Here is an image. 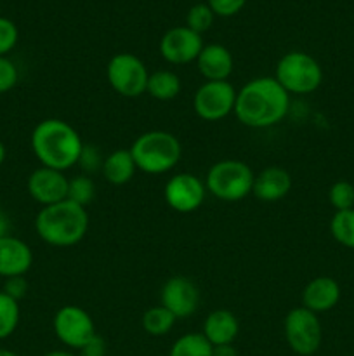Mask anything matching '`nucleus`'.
Wrapping results in <instances>:
<instances>
[{"label": "nucleus", "mask_w": 354, "mask_h": 356, "mask_svg": "<svg viewBox=\"0 0 354 356\" xmlns=\"http://www.w3.org/2000/svg\"><path fill=\"white\" fill-rule=\"evenodd\" d=\"M328 200L335 212L354 209V184L349 181H337L330 186Z\"/></svg>", "instance_id": "28"}, {"label": "nucleus", "mask_w": 354, "mask_h": 356, "mask_svg": "<svg viewBox=\"0 0 354 356\" xmlns=\"http://www.w3.org/2000/svg\"><path fill=\"white\" fill-rule=\"evenodd\" d=\"M89 229L87 209L71 200H62L38 211L35 232L52 247H73L82 242Z\"/></svg>", "instance_id": "3"}, {"label": "nucleus", "mask_w": 354, "mask_h": 356, "mask_svg": "<svg viewBox=\"0 0 354 356\" xmlns=\"http://www.w3.org/2000/svg\"><path fill=\"white\" fill-rule=\"evenodd\" d=\"M214 17L215 14L208 3H196V6H193L187 10L186 26L201 35L207 30H210V26L214 24Z\"/></svg>", "instance_id": "27"}, {"label": "nucleus", "mask_w": 354, "mask_h": 356, "mask_svg": "<svg viewBox=\"0 0 354 356\" xmlns=\"http://www.w3.org/2000/svg\"><path fill=\"white\" fill-rule=\"evenodd\" d=\"M135 170H137V167H135L134 156H132L130 149L120 148L111 152L110 155L104 159L101 172H103L104 179H106L108 183L115 184V186H124V184L130 183Z\"/></svg>", "instance_id": "20"}, {"label": "nucleus", "mask_w": 354, "mask_h": 356, "mask_svg": "<svg viewBox=\"0 0 354 356\" xmlns=\"http://www.w3.org/2000/svg\"><path fill=\"white\" fill-rule=\"evenodd\" d=\"M212 346L201 332H189L180 336L170 348L169 356H212Z\"/></svg>", "instance_id": "23"}, {"label": "nucleus", "mask_w": 354, "mask_h": 356, "mask_svg": "<svg viewBox=\"0 0 354 356\" xmlns=\"http://www.w3.org/2000/svg\"><path fill=\"white\" fill-rule=\"evenodd\" d=\"M33 264V252L21 238L7 235L0 238V277H24Z\"/></svg>", "instance_id": "15"}, {"label": "nucleus", "mask_w": 354, "mask_h": 356, "mask_svg": "<svg viewBox=\"0 0 354 356\" xmlns=\"http://www.w3.org/2000/svg\"><path fill=\"white\" fill-rule=\"evenodd\" d=\"M290 110V94L274 76H259L246 82L236 94L235 115L243 125L267 129L280 124Z\"/></svg>", "instance_id": "1"}, {"label": "nucleus", "mask_w": 354, "mask_h": 356, "mask_svg": "<svg viewBox=\"0 0 354 356\" xmlns=\"http://www.w3.org/2000/svg\"><path fill=\"white\" fill-rule=\"evenodd\" d=\"M0 356H19V355L14 353V351L10 350H6V348H0Z\"/></svg>", "instance_id": "39"}, {"label": "nucleus", "mask_w": 354, "mask_h": 356, "mask_svg": "<svg viewBox=\"0 0 354 356\" xmlns=\"http://www.w3.org/2000/svg\"><path fill=\"white\" fill-rule=\"evenodd\" d=\"M212 356H238L233 344H224V346H214Z\"/></svg>", "instance_id": "35"}, {"label": "nucleus", "mask_w": 354, "mask_h": 356, "mask_svg": "<svg viewBox=\"0 0 354 356\" xmlns=\"http://www.w3.org/2000/svg\"><path fill=\"white\" fill-rule=\"evenodd\" d=\"M176 322H177L176 316H174L169 309L163 308L162 305L146 309L141 320L144 332L153 337L167 336V334L174 329Z\"/></svg>", "instance_id": "22"}, {"label": "nucleus", "mask_w": 354, "mask_h": 356, "mask_svg": "<svg viewBox=\"0 0 354 356\" xmlns=\"http://www.w3.org/2000/svg\"><path fill=\"white\" fill-rule=\"evenodd\" d=\"M203 49L201 35L184 26L170 28L160 40V54L170 65H189L196 61Z\"/></svg>", "instance_id": "12"}, {"label": "nucleus", "mask_w": 354, "mask_h": 356, "mask_svg": "<svg viewBox=\"0 0 354 356\" xmlns=\"http://www.w3.org/2000/svg\"><path fill=\"white\" fill-rule=\"evenodd\" d=\"M19 40L17 26L7 17L0 16V56H7Z\"/></svg>", "instance_id": "29"}, {"label": "nucleus", "mask_w": 354, "mask_h": 356, "mask_svg": "<svg viewBox=\"0 0 354 356\" xmlns=\"http://www.w3.org/2000/svg\"><path fill=\"white\" fill-rule=\"evenodd\" d=\"M108 355V344L99 334L92 337L87 344H83L78 350V356H106Z\"/></svg>", "instance_id": "34"}, {"label": "nucleus", "mask_w": 354, "mask_h": 356, "mask_svg": "<svg viewBox=\"0 0 354 356\" xmlns=\"http://www.w3.org/2000/svg\"><path fill=\"white\" fill-rule=\"evenodd\" d=\"M146 92L156 101H172L180 92V79L170 70H156L149 73Z\"/></svg>", "instance_id": "21"}, {"label": "nucleus", "mask_w": 354, "mask_h": 356, "mask_svg": "<svg viewBox=\"0 0 354 356\" xmlns=\"http://www.w3.org/2000/svg\"><path fill=\"white\" fill-rule=\"evenodd\" d=\"M201 334L212 346L233 344L239 334L238 318L229 309H215L205 318Z\"/></svg>", "instance_id": "19"}, {"label": "nucleus", "mask_w": 354, "mask_h": 356, "mask_svg": "<svg viewBox=\"0 0 354 356\" xmlns=\"http://www.w3.org/2000/svg\"><path fill=\"white\" fill-rule=\"evenodd\" d=\"M253 177L248 165L242 160L226 159L215 162L205 177V188L222 202H239L252 193Z\"/></svg>", "instance_id": "5"}, {"label": "nucleus", "mask_w": 354, "mask_h": 356, "mask_svg": "<svg viewBox=\"0 0 354 356\" xmlns=\"http://www.w3.org/2000/svg\"><path fill=\"white\" fill-rule=\"evenodd\" d=\"M137 170L151 176L170 172L183 156L177 136L167 131H148L134 139L130 148Z\"/></svg>", "instance_id": "4"}, {"label": "nucleus", "mask_w": 354, "mask_h": 356, "mask_svg": "<svg viewBox=\"0 0 354 356\" xmlns=\"http://www.w3.org/2000/svg\"><path fill=\"white\" fill-rule=\"evenodd\" d=\"M274 79L288 94H311L323 82L321 65L311 54L290 51L283 54L274 70Z\"/></svg>", "instance_id": "6"}, {"label": "nucleus", "mask_w": 354, "mask_h": 356, "mask_svg": "<svg viewBox=\"0 0 354 356\" xmlns=\"http://www.w3.org/2000/svg\"><path fill=\"white\" fill-rule=\"evenodd\" d=\"M330 233L337 243L354 250V209L335 212L330 221Z\"/></svg>", "instance_id": "24"}, {"label": "nucleus", "mask_w": 354, "mask_h": 356, "mask_svg": "<svg viewBox=\"0 0 354 356\" xmlns=\"http://www.w3.org/2000/svg\"><path fill=\"white\" fill-rule=\"evenodd\" d=\"M207 195L205 183L189 172H179L167 181L163 197L167 205L179 214H189L201 207Z\"/></svg>", "instance_id": "11"}, {"label": "nucleus", "mask_w": 354, "mask_h": 356, "mask_svg": "<svg viewBox=\"0 0 354 356\" xmlns=\"http://www.w3.org/2000/svg\"><path fill=\"white\" fill-rule=\"evenodd\" d=\"M6 156H7V149H6V146H3V143L0 141V165L6 162Z\"/></svg>", "instance_id": "38"}, {"label": "nucleus", "mask_w": 354, "mask_h": 356, "mask_svg": "<svg viewBox=\"0 0 354 356\" xmlns=\"http://www.w3.org/2000/svg\"><path fill=\"white\" fill-rule=\"evenodd\" d=\"M106 79L121 97H139L146 92L149 73L144 63L130 52H118L108 61Z\"/></svg>", "instance_id": "7"}, {"label": "nucleus", "mask_w": 354, "mask_h": 356, "mask_svg": "<svg viewBox=\"0 0 354 356\" xmlns=\"http://www.w3.org/2000/svg\"><path fill=\"white\" fill-rule=\"evenodd\" d=\"M104 159L101 156V152L92 145H83L82 153H80V159L76 165L83 170L85 174L97 172V170L103 169Z\"/></svg>", "instance_id": "30"}, {"label": "nucleus", "mask_w": 354, "mask_h": 356, "mask_svg": "<svg viewBox=\"0 0 354 356\" xmlns=\"http://www.w3.org/2000/svg\"><path fill=\"white\" fill-rule=\"evenodd\" d=\"M285 339L294 353L311 356L319 350L323 341V329L318 315L304 306L290 309L283 322Z\"/></svg>", "instance_id": "8"}, {"label": "nucleus", "mask_w": 354, "mask_h": 356, "mask_svg": "<svg viewBox=\"0 0 354 356\" xmlns=\"http://www.w3.org/2000/svg\"><path fill=\"white\" fill-rule=\"evenodd\" d=\"M52 327H54L56 337L65 346L76 351L97 334L92 316L75 305H66L59 308L52 320Z\"/></svg>", "instance_id": "10"}, {"label": "nucleus", "mask_w": 354, "mask_h": 356, "mask_svg": "<svg viewBox=\"0 0 354 356\" xmlns=\"http://www.w3.org/2000/svg\"><path fill=\"white\" fill-rule=\"evenodd\" d=\"M44 356H78V355L71 353V351H66V350H54V351H49V353H45Z\"/></svg>", "instance_id": "37"}, {"label": "nucleus", "mask_w": 354, "mask_h": 356, "mask_svg": "<svg viewBox=\"0 0 354 356\" xmlns=\"http://www.w3.org/2000/svg\"><path fill=\"white\" fill-rule=\"evenodd\" d=\"M160 305L169 309L177 320L194 315L200 306V291L186 277H170L160 291Z\"/></svg>", "instance_id": "13"}, {"label": "nucleus", "mask_w": 354, "mask_h": 356, "mask_svg": "<svg viewBox=\"0 0 354 356\" xmlns=\"http://www.w3.org/2000/svg\"><path fill=\"white\" fill-rule=\"evenodd\" d=\"M68 183L69 179L65 172L40 165L30 174L26 188L30 197L37 204L47 207L68 198Z\"/></svg>", "instance_id": "14"}, {"label": "nucleus", "mask_w": 354, "mask_h": 356, "mask_svg": "<svg viewBox=\"0 0 354 356\" xmlns=\"http://www.w3.org/2000/svg\"><path fill=\"white\" fill-rule=\"evenodd\" d=\"M292 190V176L280 165H269L253 177L252 195L262 202H278Z\"/></svg>", "instance_id": "18"}, {"label": "nucleus", "mask_w": 354, "mask_h": 356, "mask_svg": "<svg viewBox=\"0 0 354 356\" xmlns=\"http://www.w3.org/2000/svg\"><path fill=\"white\" fill-rule=\"evenodd\" d=\"M19 302L0 291V341L7 339L16 332L19 325Z\"/></svg>", "instance_id": "25"}, {"label": "nucleus", "mask_w": 354, "mask_h": 356, "mask_svg": "<svg viewBox=\"0 0 354 356\" xmlns=\"http://www.w3.org/2000/svg\"><path fill=\"white\" fill-rule=\"evenodd\" d=\"M3 292H6L9 298H12L14 301L19 302L21 299L26 296L28 292V282L24 277H10V278H6V282H3Z\"/></svg>", "instance_id": "33"}, {"label": "nucleus", "mask_w": 354, "mask_h": 356, "mask_svg": "<svg viewBox=\"0 0 354 356\" xmlns=\"http://www.w3.org/2000/svg\"><path fill=\"white\" fill-rule=\"evenodd\" d=\"M17 80H19V73H17L16 65L7 56H0V94L14 89Z\"/></svg>", "instance_id": "31"}, {"label": "nucleus", "mask_w": 354, "mask_h": 356, "mask_svg": "<svg viewBox=\"0 0 354 356\" xmlns=\"http://www.w3.org/2000/svg\"><path fill=\"white\" fill-rule=\"evenodd\" d=\"M10 235V219L6 212L0 209V238Z\"/></svg>", "instance_id": "36"}, {"label": "nucleus", "mask_w": 354, "mask_h": 356, "mask_svg": "<svg viewBox=\"0 0 354 356\" xmlns=\"http://www.w3.org/2000/svg\"><path fill=\"white\" fill-rule=\"evenodd\" d=\"M208 6L214 10L215 16L229 17L238 14L245 7L246 0H208Z\"/></svg>", "instance_id": "32"}, {"label": "nucleus", "mask_w": 354, "mask_h": 356, "mask_svg": "<svg viewBox=\"0 0 354 356\" xmlns=\"http://www.w3.org/2000/svg\"><path fill=\"white\" fill-rule=\"evenodd\" d=\"M238 90L228 80L222 82H203L193 97L194 113L205 122H219L235 113Z\"/></svg>", "instance_id": "9"}, {"label": "nucleus", "mask_w": 354, "mask_h": 356, "mask_svg": "<svg viewBox=\"0 0 354 356\" xmlns=\"http://www.w3.org/2000/svg\"><path fill=\"white\" fill-rule=\"evenodd\" d=\"M196 66L205 82H222L231 76L235 70V59L231 51L221 44L203 45L196 59Z\"/></svg>", "instance_id": "16"}, {"label": "nucleus", "mask_w": 354, "mask_h": 356, "mask_svg": "<svg viewBox=\"0 0 354 356\" xmlns=\"http://www.w3.org/2000/svg\"><path fill=\"white\" fill-rule=\"evenodd\" d=\"M96 198V184L87 174H80L69 179L68 183V200L76 205L87 207Z\"/></svg>", "instance_id": "26"}, {"label": "nucleus", "mask_w": 354, "mask_h": 356, "mask_svg": "<svg viewBox=\"0 0 354 356\" xmlns=\"http://www.w3.org/2000/svg\"><path fill=\"white\" fill-rule=\"evenodd\" d=\"M31 149L40 165L65 170L78 163L83 141L78 131L61 118H45L31 132Z\"/></svg>", "instance_id": "2"}, {"label": "nucleus", "mask_w": 354, "mask_h": 356, "mask_svg": "<svg viewBox=\"0 0 354 356\" xmlns=\"http://www.w3.org/2000/svg\"><path fill=\"white\" fill-rule=\"evenodd\" d=\"M340 301V285L332 277H316L302 291V306L312 313H325Z\"/></svg>", "instance_id": "17"}]
</instances>
